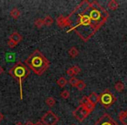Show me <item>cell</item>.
<instances>
[{
    "instance_id": "6da1fadb",
    "label": "cell",
    "mask_w": 127,
    "mask_h": 125,
    "mask_svg": "<svg viewBox=\"0 0 127 125\" xmlns=\"http://www.w3.org/2000/svg\"><path fill=\"white\" fill-rule=\"evenodd\" d=\"M108 18V11L98 2L84 0L66 17L67 26L70 27L67 32L74 30L84 42H88L106 23Z\"/></svg>"
},
{
    "instance_id": "7a4b0ae2",
    "label": "cell",
    "mask_w": 127,
    "mask_h": 125,
    "mask_svg": "<svg viewBox=\"0 0 127 125\" xmlns=\"http://www.w3.org/2000/svg\"><path fill=\"white\" fill-rule=\"evenodd\" d=\"M24 63L37 76L44 74L50 66L49 60L38 50H35L28 57L25 58Z\"/></svg>"
},
{
    "instance_id": "3957f363",
    "label": "cell",
    "mask_w": 127,
    "mask_h": 125,
    "mask_svg": "<svg viewBox=\"0 0 127 125\" xmlns=\"http://www.w3.org/2000/svg\"><path fill=\"white\" fill-rule=\"evenodd\" d=\"M9 74L14 78L15 80L18 82L19 84V90H20V99H23V82L25 78H27L31 74V71L29 68L25 65L21 61H18L15 64V65L9 71Z\"/></svg>"
},
{
    "instance_id": "277c9868",
    "label": "cell",
    "mask_w": 127,
    "mask_h": 125,
    "mask_svg": "<svg viewBox=\"0 0 127 125\" xmlns=\"http://www.w3.org/2000/svg\"><path fill=\"white\" fill-rule=\"evenodd\" d=\"M117 97L110 91L109 90H105L99 95V102L105 109H109L111 106L116 102Z\"/></svg>"
},
{
    "instance_id": "5b68a950",
    "label": "cell",
    "mask_w": 127,
    "mask_h": 125,
    "mask_svg": "<svg viewBox=\"0 0 127 125\" xmlns=\"http://www.w3.org/2000/svg\"><path fill=\"white\" fill-rule=\"evenodd\" d=\"M91 113L92 112H91L86 107L79 104V106L72 112V115L75 119L78 120V122H83Z\"/></svg>"
},
{
    "instance_id": "8992f818",
    "label": "cell",
    "mask_w": 127,
    "mask_h": 125,
    "mask_svg": "<svg viewBox=\"0 0 127 125\" xmlns=\"http://www.w3.org/2000/svg\"><path fill=\"white\" fill-rule=\"evenodd\" d=\"M58 121H59V117L51 110L47 111L41 118V122L44 123V125H56Z\"/></svg>"
},
{
    "instance_id": "52a82bcc",
    "label": "cell",
    "mask_w": 127,
    "mask_h": 125,
    "mask_svg": "<svg viewBox=\"0 0 127 125\" xmlns=\"http://www.w3.org/2000/svg\"><path fill=\"white\" fill-rule=\"evenodd\" d=\"M94 125H118L114 120L111 118L109 114H104L95 123Z\"/></svg>"
},
{
    "instance_id": "ba28073f",
    "label": "cell",
    "mask_w": 127,
    "mask_h": 125,
    "mask_svg": "<svg viewBox=\"0 0 127 125\" xmlns=\"http://www.w3.org/2000/svg\"><path fill=\"white\" fill-rule=\"evenodd\" d=\"M79 104H81V105L86 107L87 109L91 111V112H92V111H93L94 108H95L90 102H89V99H88V97H87V96H84V97H82L81 100L79 101Z\"/></svg>"
},
{
    "instance_id": "9c48e42d",
    "label": "cell",
    "mask_w": 127,
    "mask_h": 125,
    "mask_svg": "<svg viewBox=\"0 0 127 125\" xmlns=\"http://www.w3.org/2000/svg\"><path fill=\"white\" fill-rule=\"evenodd\" d=\"M88 99H89V102L95 107L99 102V96L97 93H95V92H92L88 96Z\"/></svg>"
},
{
    "instance_id": "30bf717a",
    "label": "cell",
    "mask_w": 127,
    "mask_h": 125,
    "mask_svg": "<svg viewBox=\"0 0 127 125\" xmlns=\"http://www.w3.org/2000/svg\"><path fill=\"white\" fill-rule=\"evenodd\" d=\"M58 25L60 28H64V27H67V21H66V17H64L63 15H60L58 17L56 20Z\"/></svg>"
},
{
    "instance_id": "8fae6325",
    "label": "cell",
    "mask_w": 127,
    "mask_h": 125,
    "mask_svg": "<svg viewBox=\"0 0 127 125\" xmlns=\"http://www.w3.org/2000/svg\"><path fill=\"white\" fill-rule=\"evenodd\" d=\"M10 39H11L12 41H14V42L18 44H19L22 40H23V37H22L18 32H13V33L10 36Z\"/></svg>"
},
{
    "instance_id": "7c38bea8",
    "label": "cell",
    "mask_w": 127,
    "mask_h": 125,
    "mask_svg": "<svg viewBox=\"0 0 127 125\" xmlns=\"http://www.w3.org/2000/svg\"><path fill=\"white\" fill-rule=\"evenodd\" d=\"M118 119H119V121L121 122L123 125H127V109L121 111L118 114Z\"/></svg>"
},
{
    "instance_id": "4fadbf2b",
    "label": "cell",
    "mask_w": 127,
    "mask_h": 125,
    "mask_svg": "<svg viewBox=\"0 0 127 125\" xmlns=\"http://www.w3.org/2000/svg\"><path fill=\"white\" fill-rule=\"evenodd\" d=\"M78 53H79V51H78V50L77 49L75 46L70 48L69 50H68V54H69V56H71V57H72V58L76 57V56L78 55Z\"/></svg>"
},
{
    "instance_id": "5bb4252c",
    "label": "cell",
    "mask_w": 127,
    "mask_h": 125,
    "mask_svg": "<svg viewBox=\"0 0 127 125\" xmlns=\"http://www.w3.org/2000/svg\"><path fill=\"white\" fill-rule=\"evenodd\" d=\"M107 6L109 7V9H111V11H116L117 9L118 8V3L115 0H111L108 2Z\"/></svg>"
},
{
    "instance_id": "9a60e30c",
    "label": "cell",
    "mask_w": 127,
    "mask_h": 125,
    "mask_svg": "<svg viewBox=\"0 0 127 125\" xmlns=\"http://www.w3.org/2000/svg\"><path fill=\"white\" fill-rule=\"evenodd\" d=\"M10 15L11 16V18H13L14 19H17V18H19L20 16V11L18 8H13L11 11H10Z\"/></svg>"
},
{
    "instance_id": "2e32d148",
    "label": "cell",
    "mask_w": 127,
    "mask_h": 125,
    "mask_svg": "<svg viewBox=\"0 0 127 125\" xmlns=\"http://www.w3.org/2000/svg\"><path fill=\"white\" fill-rule=\"evenodd\" d=\"M68 81L65 79V78L64 77V76H61V77H59L58 79V81H57V83H58V85L59 87H61V88H63V87H64L66 84H67Z\"/></svg>"
},
{
    "instance_id": "e0dca14e",
    "label": "cell",
    "mask_w": 127,
    "mask_h": 125,
    "mask_svg": "<svg viewBox=\"0 0 127 125\" xmlns=\"http://www.w3.org/2000/svg\"><path fill=\"white\" fill-rule=\"evenodd\" d=\"M45 103H46V105H47V106H49L50 108H51V107H53V106L55 105V103H56V100L54 99V97H47V98H46Z\"/></svg>"
},
{
    "instance_id": "ac0fdd59",
    "label": "cell",
    "mask_w": 127,
    "mask_h": 125,
    "mask_svg": "<svg viewBox=\"0 0 127 125\" xmlns=\"http://www.w3.org/2000/svg\"><path fill=\"white\" fill-rule=\"evenodd\" d=\"M53 22H54L53 18H51V16H49V15L45 16V18H44V25H47V26H50V25H52Z\"/></svg>"
},
{
    "instance_id": "d6986e66",
    "label": "cell",
    "mask_w": 127,
    "mask_h": 125,
    "mask_svg": "<svg viewBox=\"0 0 127 125\" xmlns=\"http://www.w3.org/2000/svg\"><path fill=\"white\" fill-rule=\"evenodd\" d=\"M115 90L118 92H122L124 90H125V85L122 82H118L115 84Z\"/></svg>"
},
{
    "instance_id": "ffe728a7",
    "label": "cell",
    "mask_w": 127,
    "mask_h": 125,
    "mask_svg": "<svg viewBox=\"0 0 127 125\" xmlns=\"http://www.w3.org/2000/svg\"><path fill=\"white\" fill-rule=\"evenodd\" d=\"M34 25L38 29L42 28L43 25H44V19H42V18H37V19H36L35 22H34Z\"/></svg>"
},
{
    "instance_id": "44dd1931",
    "label": "cell",
    "mask_w": 127,
    "mask_h": 125,
    "mask_svg": "<svg viewBox=\"0 0 127 125\" xmlns=\"http://www.w3.org/2000/svg\"><path fill=\"white\" fill-rule=\"evenodd\" d=\"M76 87H77V89H78V90L82 91L83 90H85V88L86 87V84H85V83L84 81H82V80H79Z\"/></svg>"
},
{
    "instance_id": "7402d4cb",
    "label": "cell",
    "mask_w": 127,
    "mask_h": 125,
    "mask_svg": "<svg viewBox=\"0 0 127 125\" xmlns=\"http://www.w3.org/2000/svg\"><path fill=\"white\" fill-rule=\"evenodd\" d=\"M78 81H79V80H78V78L75 77V76H72V77H71V79L69 80V83H70L71 86L76 87L77 84H78Z\"/></svg>"
},
{
    "instance_id": "603a6c76",
    "label": "cell",
    "mask_w": 127,
    "mask_h": 125,
    "mask_svg": "<svg viewBox=\"0 0 127 125\" xmlns=\"http://www.w3.org/2000/svg\"><path fill=\"white\" fill-rule=\"evenodd\" d=\"M60 96H61V97L63 99H68L70 97V92H69V90H63V91L61 92V94H60Z\"/></svg>"
},
{
    "instance_id": "cb8c5ba5",
    "label": "cell",
    "mask_w": 127,
    "mask_h": 125,
    "mask_svg": "<svg viewBox=\"0 0 127 125\" xmlns=\"http://www.w3.org/2000/svg\"><path fill=\"white\" fill-rule=\"evenodd\" d=\"M71 68H72V71H73V72H74L75 75L78 74V73H80V71H81L80 67H78V65H75V66H73V67H71Z\"/></svg>"
},
{
    "instance_id": "d4e9b609",
    "label": "cell",
    "mask_w": 127,
    "mask_h": 125,
    "mask_svg": "<svg viewBox=\"0 0 127 125\" xmlns=\"http://www.w3.org/2000/svg\"><path fill=\"white\" fill-rule=\"evenodd\" d=\"M7 44H8V46H9L10 48H14L15 46L17 45V44L14 42V41H12L11 39H10L9 38V40H8V42H7Z\"/></svg>"
},
{
    "instance_id": "484cf974",
    "label": "cell",
    "mask_w": 127,
    "mask_h": 125,
    "mask_svg": "<svg viewBox=\"0 0 127 125\" xmlns=\"http://www.w3.org/2000/svg\"><path fill=\"white\" fill-rule=\"evenodd\" d=\"M66 74H67L69 76H71V77H72V76L75 75L74 72H73V71H72V68H70V69H68L67 71H66Z\"/></svg>"
},
{
    "instance_id": "4316f807",
    "label": "cell",
    "mask_w": 127,
    "mask_h": 125,
    "mask_svg": "<svg viewBox=\"0 0 127 125\" xmlns=\"http://www.w3.org/2000/svg\"><path fill=\"white\" fill-rule=\"evenodd\" d=\"M4 116L2 114V113L0 112V122H2L3 120H4Z\"/></svg>"
},
{
    "instance_id": "83f0119b",
    "label": "cell",
    "mask_w": 127,
    "mask_h": 125,
    "mask_svg": "<svg viewBox=\"0 0 127 125\" xmlns=\"http://www.w3.org/2000/svg\"><path fill=\"white\" fill-rule=\"evenodd\" d=\"M34 125H44V123H43L41 121H38V122H37Z\"/></svg>"
},
{
    "instance_id": "f1b7e54d",
    "label": "cell",
    "mask_w": 127,
    "mask_h": 125,
    "mask_svg": "<svg viewBox=\"0 0 127 125\" xmlns=\"http://www.w3.org/2000/svg\"><path fill=\"white\" fill-rule=\"evenodd\" d=\"M4 73V69H3V67L1 65H0V75L3 74Z\"/></svg>"
},
{
    "instance_id": "f546056e",
    "label": "cell",
    "mask_w": 127,
    "mask_h": 125,
    "mask_svg": "<svg viewBox=\"0 0 127 125\" xmlns=\"http://www.w3.org/2000/svg\"><path fill=\"white\" fill-rule=\"evenodd\" d=\"M24 125H34V123H32L31 121H29V122H27L25 124H24Z\"/></svg>"
},
{
    "instance_id": "4dcf8cb0",
    "label": "cell",
    "mask_w": 127,
    "mask_h": 125,
    "mask_svg": "<svg viewBox=\"0 0 127 125\" xmlns=\"http://www.w3.org/2000/svg\"><path fill=\"white\" fill-rule=\"evenodd\" d=\"M16 125H24V124H22V123H17V124Z\"/></svg>"
},
{
    "instance_id": "1f68e13d",
    "label": "cell",
    "mask_w": 127,
    "mask_h": 125,
    "mask_svg": "<svg viewBox=\"0 0 127 125\" xmlns=\"http://www.w3.org/2000/svg\"><path fill=\"white\" fill-rule=\"evenodd\" d=\"M71 125H75V124H71Z\"/></svg>"
}]
</instances>
